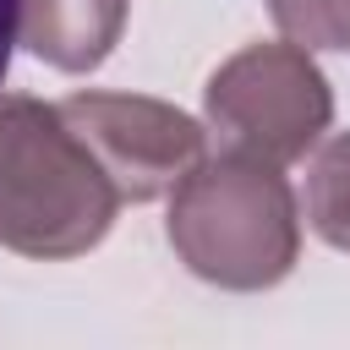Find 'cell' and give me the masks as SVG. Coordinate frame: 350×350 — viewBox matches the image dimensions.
<instances>
[{
	"label": "cell",
	"instance_id": "1",
	"mask_svg": "<svg viewBox=\"0 0 350 350\" xmlns=\"http://www.w3.org/2000/svg\"><path fill=\"white\" fill-rule=\"evenodd\" d=\"M120 191L71 131L60 104L27 93L0 98V246L60 262L93 252L115 224Z\"/></svg>",
	"mask_w": 350,
	"mask_h": 350
},
{
	"label": "cell",
	"instance_id": "2",
	"mask_svg": "<svg viewBox=\"0 0 350 350\" xmlns=\"http://www.w3.org/2000/svg\"><path fill=\"white\" fill-rule=\"evenodd\" d=\"M175 257L219 290H268L301 257V219L279 164L219 153L170 191Z\"/></svg>",
	"mask_w": 350,
	"mask_h": 350
},
{
	"label": "cell",
	"instance_id": "3",
	"mask_svg": "<svg viewBox=\"0 0 350 350\" xmlns=\"http://www.w3.org/2000/svg\"><path fill=\"white\" fill-rule=\"evenodd\" d=\"M208 126L224 153H246L262 164H295L334 120L328 77L312 66L301 44H246L230 55L202 88Z\"/></svg>",
	"mask_w": 350,
	"mask_h": 350
},
{
	"label": "cell",
	"instance_id": "4",
	"mask_svg": "<svg viewBox=\"0 0 350 350\" xmlns=\"http://www.w3.org/2000/svg\"><path fill=\"white\" fill-rule=\"evenodd\" d=\"M60 115L93 148L120 202H153L175 191L202 164V148H208L191 115L142 93H71L60 98Z\"/></svg>",
	"mask_w": 350,
	"mask_h": 350
},
{
	"label": "cell",
	"instance_id": "5",
	"mask_svg": "<svg viewBox=\"0 0 350 350\" xmlns=\"http://www.w3.org/2000/svg\"><path fill=\"white\" fill-rule=\"evenodd\" d=\"M126 33V0H22L16 44L55 71H93Z\"/></svg>",
	"mask_w": 350,
	"mask_h": 350
},
{
	"label": "cell",
	"instance_id": "6",
	"mask_svg": "<svg viewBox=\"0 0 350 350\" xmlns=\"http://www.w3.org/2000/svg\"><path fill=\"white\" fill-rule=\"evenodd\" d=\"M306 224L334 252H350V131L328 137L306 164Z\"/></svg>",
	"mask_w": 350,
	"mask_h": 350
},
{
	"label": "cell",
	"instance_id": "7",
	"mask_svg": "<svg viewBox=\"0 0 350 350\" xmlns=\"http://www.w3.org/2000/svg\"><path fill=\"white\" fill-rule=\"evenodd\" d=\"M268 16L301 49H350V0H268Z\"/></svg>",
	"mask_w": 350,
	"mask_h": 350
},
{
	"label": "cell",
	"instance_id": "8",
	"mask_svg": "<svg viewBox=\"0 0 350 350\" xmlns=\"http://www.w3.org/2000/svg\"><path fill=\"white\" fill-rule=\"evenodd\" d=\"M16 27H22V0H0V82H5V66L16 49Z\"/></svg>",
	"mask_w": 350,
	"mask_h": 350
}]
</instances>
